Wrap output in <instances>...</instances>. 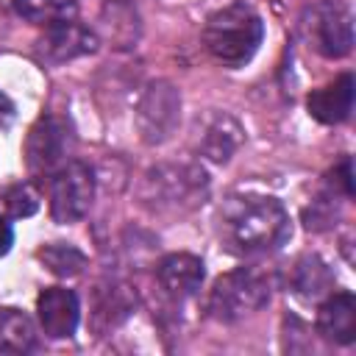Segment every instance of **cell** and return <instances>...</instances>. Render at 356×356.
Instances as JSON below:
<instances>
[{
	"label": "cell",
	"instance_id": "obj_1",
	"mask_svg": "<svg viewBox=\"0 0 356 356\" xmlns=\"http://www.w3.org/2000/svg\"><path fill=\"white\" fill-rule=\"evenodd\" d=\"M289 234V214L281 200L270 195H231L220 209V236L231 253H273Z\"/></svg>",
	"mask_w": 356,
	"mask_h": 356
},
{
	"label": "cell",
	"instance_id": "obj_2",
	"mask_svg": "<svg viewBox=\"0 0 356 356\" xmlns=\"http://www.w3.org/2000/svg\"><path fill=\"white\" fill-rule=\"evenodd\" d=\"M264 39V22L245 0L228 3L209 14L203 25V44L225 67H242L253 58Z\"/></svg>",
	"mask_w": 356,
	"mask_h": 356
},
{
	"label": "cell",
	"instance_id": "obj_3",
	"mask_svg": "<svg viewBox=\"0 0 356 356\" xmlns=\"http://www.w3.org/2000/svg\"><path fill=\"white\" fill-rule=\"evenodd\" d=\"M270 300V278L259 267H236L220 275L206 298V312L220 323H236Z\"/></svg>",
	"mask_w": 356,
	"mask_h": 356
},
{
	"label": "cell",
	"instance_id": "obj_4",
	"mask_svg": "<svg viewBox=\"0 0 356 356\" xmlns=\"http://www.w3.org/2000/svg\"><path fill=\"white\" fill-rule=\"evenodd\" d=\"M95 200V172L83 161H67L50 175V214L56 222H78Z\"/></svg>",
	"mask_w": 356,
	"mask_h": 356
},
{
	"label": "cell",
	"instance_id": "obj_5",
	"mask_svg": "<svg viewBox=\"0 0 356 356\" xmlns=\"http://www.w3.org/2000/svg\"><path fill=\"white\" fill-rule=\"evenodd\" d=\"M206 172L192 164H167L156 167L145 178V200H156V209L167 206H195L206 192Z\"/></svg>",
	"mask_w": 356,
	"mask_h": 356
},
{
	"label": "cell",
	"instance_id": "obj_6",
	"mask_svg": "<svg viewBox=\"0 0 356 356\" xmlns=\"http://www.w3.org/2000/svg\"><path fill=\"white\" fill-rule=\"evenodd\" d=\"M70 122L61 120V117H42L31 131H28V139H25V161H28V170L31 175L36 178H47L61 167L67 164V150H70Z\"/></svg>",
	"mask_w": 356,
	"mask_h": 356
},
{
	"label": "cell",
	"instance_id": "obj_7",
	"mask_svg": "<svg viewBox=\"0 0 356 356\" xmlns=\"http://www.w3.org/2000/svg\"><path fill=\"white\" fill-rule=\"evenodd\" d=\"M309 44L325 58H342L353 47V25L348 11L337 6H314L303 22Z\"/></svg>",
	"mask_w": 356,
	"mask_h": 356
},
{
	"label": "cell",
	"instance_id": "obj_8",
	"mask_svg": "<svg viewBox=\"0 0 356 356\" xmlns=\"http://www.w3.org/2000/svg\"><path fill=\"white\" fill-rule=\"evenodd\" d=\"M95 50H97L95 31L81 25L78 19H64V22L44 28V36L39 39V47H36L39 58L47 64H64V61H72Z\"/></svg>",
	"mask_w": 356,
	"mask_h": 356
},
{
	"label": "cell",
	"instance_id": "obj_9",
	"mask_svg": "<svg viewBox=\"0 0 356 356\" xmlns=\"http://www.w3.org/2000/svg\"><path fill=\"white\" fill-rule=\"evenodd\" d=\"M178 108L181 100L170 83H150L139 103V128L145 142H164L178 122Z\"/></svg>",
	"mask_w": 356,
	"mask_h": 356
},
{
	"label": "cell",
	"instance_id": "obj_10",
	"mask_svg": "<svg viewBox=\"0 0 356 356\" xmlns=\"http://www.w3.org/2000/svg\"><path fill=\"white\" fill-rule=\"evenodd\" d=\"M36 314L42 331L50 339H67L78 328V317H81L78 295L67 286H47L36 300Z\"/></svg>",
	"mask_w": 356,
	"mask_h": 356
},
{
	"label": "cell",
	"instance_id": "obj_11",
	"mask_svg": "<svg viewBox=\"0 0 356 356\" xmlns=\"http://www.w3.org/2000/svg\"><path fill=\"white\" fill-rule=\"evenodd\" d=\"M317 334L337 345H350L356 339V300L350 292H328L317 309Z\"/></svg>",
	"mask_w": 356,
	"mask_h": 356
},
{
	"label": "cell",
	"instance_id": "obj_12",
	"mask_svg": "<svg viewBox=\"0 0 356 356\" xmlns=\"http://www.w3.org/2000/svg\"><path fill=\"white\" fill-rule=\"evenodd\" d=\"M306 108L323 125L345 122L350 117V111H353V75L350 72H342L331 83L314 89L306 97Z\"/></svg>",
	"mask_w": 356,
	"mask_h": 356
},
{
	"label": "cell",
	"instance_id": "obj_13",
	"mask_svg": "<svg viewBox=\"0 0 356 356\" xmlns=\"http://www.w3.org/2000/svg\"><path fill=\"white\" fill-rule=\"evenodd\" d=\"M203 275H206L203 261L192 253H170L156 267V278H159L161 289L170 298H178V300L192 298L200 289Z\"/></svg>",
	"mask_w": 356,
	"mask_h": 356
},
{
	"label": "cell",
	"instance_id": "obj_14",
	"mask_svg": "<svg viewBox=\"0 0 356 356\" xmlns=\"http://www.w3.org/2000/svg\"><path fill=\"white\" fill-rule=\"evenodd\" d=\"M289 286L300 300H320L323 295L334 292V273L320 256H300L292 267Z\"/></svg>",
	"mask_w": 356,
	"mask_h": 356
},
{
	"label": "cell",
	"instance_id": "obj_15",
	"mask_svg": "<svg viewBox=\"0 0 356 356\" xmlns=\"http://www.w3.org/2000/svg\"><path fill=\"white\" fill-rule=\"evenodd\" d=\"M36 348V328L19 309L0 312V353H31Z\"/></svg>",
	"mask_w": 356,
	"mask_h": 356
},
{
	"label": "cell",
	"instance_id": "obj_16",
	"mask_svg": "<svg viewBox=\"0 0 356 356\" xmlns=\"http://www.w3.org/2000/svg\"><path fill=\"white\" fill-rule=\"evenodd\" d=\"M14 11L33 22V25H56V22H64V19H75L78 14V3L75 0H11Z\"/></svg>",
	"mask_w": 356,
	"mask_h": 356
},
{
	"label": "cell",
	"instance_id": "obj_17",
	"mask_svg": "<svg viewBox=\"0 0 356 356\" xmlns=\"http://www.w3.org/2000/svg\"><path fill=\"white\" fill-rule=\"evenodd\" d=\"M39 259L53 275H61V278H72L86 267V256L67 242H50L39 248Z\"/></svg>",
	"mask_w": 356,
	"mask_h": 356
},
{
	"label": "cell",
	"instance_id": "obj_18",
	"mask_svg": "<svg viewBox=\"0 0 356 356\" xmlns=\"http://www.w3.org/2000/svg\"><path fill=\"white\" fill-rule=\"evenodd\" d=\"M239 125L231 120V117H220L203 136V153L211 159V161H228L231 153L236 150L239 145Z\"/></svg>",
	"mask_w": 356,
	"mask_h": 356
},
{
	"label": "cell",
	"instance_id": "obj_19",
	"mask_svg": "<svg viewBox=\"0 0 356 356\" xmlns=\"http://www.w3.org/2000/svg\"><path fill=\"white\" fill-rule=\"evenodd\" d=\"M0 203L8 211V217H17V220L19 217H31L39 209V192L28 181H19V184H11V186L3 189Z\"/></svg>",
	"mask_w": 356,
	"mask_h": 356
},
{
	"label": "cell",
	"instance_id": "obj_20",
	"mask_svg": "<svg viewBox=\"0 0 356 356\" xmlns=\"http://www.w3.org/2000/svg\"><path fill=\"white\" fill-rule=\"evenodd\" d=\"M328 184H331V192H342L345 197H353V175H350V159H342L331 175H328Z\"/></svg>",
	"mask_w": 356,
	"mask_h": 356
},
{
	"label": "cell",
	"instance_id": "obj_21",
	"mask_svg": "<svg viewBox=\"0 0 356 356\" xmlns=\"http://www.w3.org/2000/svg\"><path fill=\"white\" fill-rule=\"evenodd\" d=\"M11 242H14V231H11V222L6 217H0V256H6L11 250Z\"/></svg>",
	"mask_w": 356,
	"mask_h": 356
},
{
	"label": "cell",
	"instance_id": "obj_22",
	"mask_svg": "<svg viewBox=\"0 0 356 356\" xmlns=\"http://www.w3.org/2000/svg\"><path fill=\"white\" fill-rule=\"evenodd\" d=\"M11 120H14V103L0 92V131H3V128H8V125H11Z\"/></svg>",
	"mask_w": 356,
	"mask_h": 356
}]
</instances>
